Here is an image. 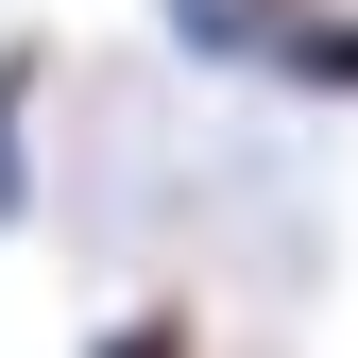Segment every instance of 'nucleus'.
I'll use <instances>...</instances> for the list:
<instances>
[{
  "instance_id": "obj_2",
  "label": "nucleus",
  "mask_w": 358,
  "mask_h": 358,
  "mask_svg": "<svg viewBox=\"0 0 358 358\" xmlns=\"http://www.w3.org/2000/svg\"><path fill=\"white\" fill-rule=\"evenodd\" d=\"M154 17H171V52H205V69H256L290 0H154Z\"/></svg>"
},
{
  "instance_id": "obj_4",
  "label": "nucleus",
  "mask_w": 358,
  "mask_h": 358,
  "mask_svg": "<svg viewBox=\"0 0 358 358\" xmlns=\"http://www.w3.org/2000/svg\"><path fill=\"white\" fill-rule=\"evenodd\" d=\"M85 358H205V324H188V307H103Z\"/></svg>"
},
{
  "instance_id": "obj_1",
  "label": "nucleus",
  "mask_w": 358,
  "mask_h": 358,
  "mask_svg": "<svg viewBox=\"0 0 358 358\" xmlns=\"http://www.w3.org/2000/svg\"><path fill=\"white\" fill-rule=\"evenodd\" d=\"M256 69H273L290 103H358V0H290V17H273V52H256Z\"/></svg>"
},
{
  "instance_id": "obj_3",
  "label": "nucleus",
  "mask_w": 358,
  "mask_h": 358,
  "mask_svg": "<svg viewBox=\"0 0 358 358\" xmlns=\"http://www.w3.org/2000/svg\"><path fill=\"white\" fill-rule=\"evenodd\" d=\"M34 222V52H0V239Z\"/></svg>"
}]
</instances>
